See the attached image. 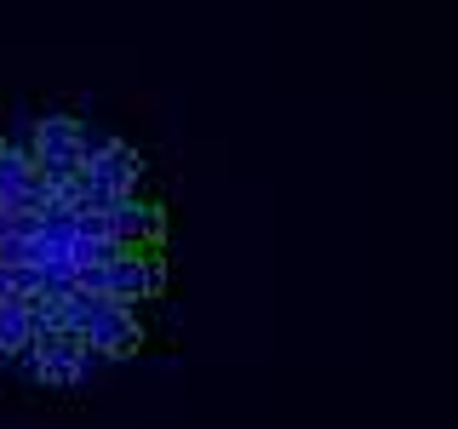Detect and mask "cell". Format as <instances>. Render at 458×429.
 Returning a JSON list of instances; mask_svg holds the SVG:
<instances>
[{"label": "cell", "mask_w": 458, "mask_h": 429, "mask_svg": "<svg viewBox=\"0 0 458 429\" xmlns=\"http://www.w3.org/2000/svg\"><path fill=\"white\" fill-rule=\"evenodd\" d=\"M161 286V212L138 195L126 143L75 121L0 143V349L75 378L138 343V304Z\"/></svg>", "instance_id": "1"}]
</instances>
